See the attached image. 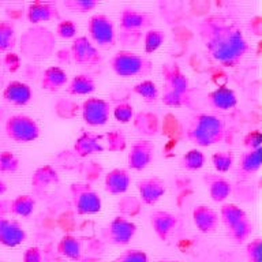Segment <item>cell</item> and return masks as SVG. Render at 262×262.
<instances>
[{"mask_svg": "<svg viewBox=\"0 0 262 262\" xmlns=\"http://www.w3.org/2000/svg\"><path fill=\"white\" fill-rule=\"evenodd\" d=\"M196 32L213 60L224 67H236L249 52V42L236 20L223 14L205 16Z\"/></svg>", "mask_w": 262, "mask_h": 262, "instance_id": "cell-1", "label": "cell"}, {"mask_svg": "<svg viewBox=\"0 0 262 262\" xmlns=\"http://www.w3.org/2000/svg\"><path fill=\"white\" fill-rule=\"evenodd\" d=\"M228 135L227 124L221 118L212 114H195L188 119L184 137L200 147H209L224 142Z\"/></svg>", "mask_w": 262, "mask_h": 262, "instance_id": "cell-2", "label": "cell"}, {"mask_svg": "<svg viewBox=\"0 0 262 262\" xmlns=\"http://www.w3.org/2000/svg\"><path fill=\"white\" fill-rule=\"evenodd\" d=\"M163 74V94L161 101L167 106L182 108L191 102L190 79L182 71L178 63H165L161 67Z\"/></svg>", "mask_w": 262, "mask_h": 262, "instance_id": "cell-3", "label": "cell"}, {"mask_svg": "<svg viewBox=\"0 0 262 262\" xmlns=\"http://www.w3.org/2000/svg\"><path fill=\"white\" fill-rule=\"evenodd\" d=\"M155 16L138 8H123L119 15V42L124 47H137L143 34L151 29Z\"/></svg>", "mask_w": 262, "mask_h": 262, "instance_id": "cell-4", "label": "cell"}, {"mask_svg": "<svg viewBox=\"0 0 262 262\" xmlns=\"http://www.w3.org/2000/svg\"><path fill=\"white\" fill-rule=\"evenodd\" d=\"M55 34L41 25H33L20 37V52L30 60H44L55 51Z\"/></svg>", "mask_w": 262, "mask_h": 262, "instance_id": "cell-5", "label": "cell"}, {"mask_svg": "<svg viewBox=\"0 0 262 262\" xmlns=\"http://www.w3.org/2000/svg\"><path fill=\"white\" fill-rule=\"evenodd\" d=\"M220 221L225 227L227 236L236 245H242L253 233L254 225L247 213L235 204H225L220 209Z\"/></svg>", "mask_w": 262, "mask_h": 262, "instance_id": "cell-6", "label": "cell"}, {"mask_svg": "<svg viewBox=\"0 0 262 262\" xmlns=\"http://www.w3.org/2000/svg\"><path fill=\"white\" fill-rule=\"evenodd\" d=\"M110 66L118 77L131 78L149 75L153 70V61L147 56L120 49L111 57Z\"/></svg>", "mask_w": 262, "mask_h": 262, "instance_id": "cell-7", "label": "cell"}, {"mask_svg": "<svg viewBox=\"0 0 262 262\" xmlns=\"http://www.w3.org/2000/svg\"><path fill=\"white\" fill-rule=\"evenodd\" d=\"M70 195L73 206L79 216H90L101 212L102 201L93 186L85 182H74L70 184Z\"/></svg>", "mask_w": 262, "mask_h": 262, "instance_id": "cell-8", "label": "cell"}, {"mask_svg": "<svg viewBox=\"0 0 262 262\" xmlns=\"http://www.w3.org/2000/svg\"><path fill=\"white\" fill-rule=\"evenodd\" d=\"M4 131L8 138L16 143H29L40 138L38 123L28 115H12L6 120Z\"/></svg>", "mask_w": 262, "mask_h": 262, "instance_id": "cell-9", "label": "cell"}, {"mask_svg": "<svg viewBox=\"0 0 262 262\" xmlns=\"http://www.w3.org/2000/svg\"><path fill=\"white\" fill-rule=\"evenodd\" d=\"M88 34L97 48H112L116 45L118 34L115 30L114 20L105 14H94L88 22Z\"/></svg>", "mask_w": 262, "mask_h": 262, "instance_id": "cell-10", "label": "cell"}, {"mask_svg": "<svg viewBox=\"0 0 262 262\" xmlns=\"http://www.w3.org/2000/svg\"><path fill=\"white\" fill-rule=\"evenodd\" d=\"M137 224L123 216H115L102 228V241L112 246H127L137 233Z\"/></svg>", "mask_w": 262, "mask_h": 262, "instance_id": "cell-11", "label": "cell"}, {"mask_svg": "<svg viewBox=\"0 0 262 262\" xmlns=\"http://www.w3.org/2000/svg\"><path fill=\"white\" fill-rule=\"evenodd\" d=\"M71 57L75 64L79 66H93L101 64L104 57L98 48L86 36H78L73 40V44L70 47Z\"/></svg>", "mask_w": 262, "mask_h": 262, "instance_id": "cell-12", "label": "cell"}, {"mask_svg": "<svg viewBox=\"0 0 262 262\" xmlns=\"http://www.w3.org/2000/svg\"><path fill=\"white\" fill-rule=\"evenodd\" d=\"M112 106L104 98L89 97L82 102L81 115L83 122L92 127L104 126L110 120Z\"/></svg>", "mask_w": 262, "mask_h": 262, "instance_id": "cell-13", "label": "cell"}, {"mask_svg": "<svg viewBox=\"0 0 262 262\" xmlns=\"http://www.w3.org/2000/svg\"><path fill=\"white\" fill-rule=\"evenodd\" d=\"M156 146L150 139H137L127 153V167L133 171L146 169L155 160Z\"/></svg>", "mask_w": 262, "mask_h": 262, "instance_id": "cell-14", "label": "cell"}, {"mask_svg": "<svg viewBox=\"0 0 262 262\" xmlns=\"http://www.w3.org/2000/svg\"><path fill=\"white\" fill-rule=\"evenodd\" d=\"M28 239L26 229L15 219L0 216V245L4 247H18Z\"/></svg>", "mask_w": 262, "mask_h": 262, "instance_id": "cell-15", "label": "cell"}, {"mask_svg": "<svg viewBox=\"0 0 262 262\" xmlns=\"http://www.w3.org/2000/svg\"><path fill=\"white\" fill-rule=\"evenodd\" d=\"M137 190L139 192L138 198L143 205L155 206L164 196V194L167 191V187H165L163 179H160L157 176H151V178L138 180Z\"/></svg>", "mask_w": 262, "mask_h": 262, "instance_id": "cell-16", "label": "cell"}, {"mask_svg": "<svg viewBox=\"0 0 262 262\" xmlns=\"http://www.w3.org/2000/svg\"><path fill=\"white\" fill-rule=\"evenodd\" d=\"M26 18L32 25H40L42 22H49L60 18V11L55 2H33L28 6Z\"/></svg>", "mask_w": 262, "mask_h": 262, "instance_id": "cell-17", "label": "cell"}, {"mask_svg": "<svg viewBox=\"0 0 262 262\" xmlns=\"http://www.w3.org/2000/svg\"><path fill=\"white\" fill-rule=\"evenodd\" d=\"M202 182L208 188L209 195L216 204H221L232 194V183L227 178L219 173H204L202 175Z\"/></svg>", "mask_w": 262, "mask_h": 262, "instance_id": "cell-18", "label": "cell"}, {"mask_svg": "<svg viewBox=\"0 0 262 262\" xmlns=\"http://www.w3.org/2000/svg\"><path fill=\"white\" fill-rule=\"evenodd\" d=\"M131 173L127 168H114L104 176V188L111 195H123L131 186Z\"/></svg>", "mask_w": 262, "mask_h": 262, "instance_id": "cell-19", "label": "cell"}, {"mask_svg": "<svg viewBox=\"0 0 262 262\" xmlns=\"http://www.w3.org/2000/svg\"><path fill=\"white\" fill-rule=\"evenodd\" d=\"M192 223L200 232L213 233L219 228L220 217L219 213L208 205H196L192 209Z\"/></svg>", "mask_w": 262, "mask_h": 262, "instance_id": "cell-20", "label": "cell"}, {"mask_svg": "<svg viewBox=\"0 0 262 262\" xmlns=\"http://www.w3.org/2000/svg\"><path fill=\"white\" fill-rule=\"evenodd\" d=\"M105 150L104 143H102V135L94 134L90 131H83L74 142L73 151L74 155L85 159L88 156L96 155V153H102Z\"/></svg>", "mask_w": 262, "mask_h": 262, "instance_id": "cell-21", "label": "cell"}, {"mask_svg": "<svg viewBox=\"0 0 262 262\" xmlns=\"http://www.w3.org/2000/svg\"><path fill=\"white\" fill-rule=\"evenodd\" d=\"M150 225L160 241H168L178 225V217L167 210H153L150 213Z\"/></svg>", "mask_w": 262, "mask_h": 262, "instance_id": "cell-22", "label": "cell"}, {"mask_svg": "<svg viewBox=\"0 0 262 262\" xmlns=\"http://www.w3.org/2000/svg\"><path fill=\"white\" fill-rule=\"evenodd\" d=\"M4 101L15 106H25L32 101V88L22 81L8 82L3 90Z\"/></svg>", "mask_w": 262, "mask_h": 262, "instance_id": "cell-23", "label": "cell"}, {"mask_svg": "<svg viewBox=\"0 0 262 262\" xmlns=\"http://www.w3.org/2000/svg\"><path fill=\"white\" fill-rule=\"evenodd\" d=\"M59 182H60L59 172L56 168L49 164L37 168L36 171L33 172L32 179H30L32 188L36 192H45L53 186H56Z\"/></svg>", "mask_w": 262, "mask_h": 262, "instance_id": "cell-24", "label": "cell"}, {"mask_svg": "<svg viewBox=\"0 0 262 262\" xmlns=\"http://www.w3.org/2000/svg\"><path fill=\"white\" fill-rule=\"evenodd\" d=\"M208 102L214 110L229 111L237 105V96L228 86H219L208 94Z\"/></svg>", "mask_w": 262, "mask_h": 262, "instance_id": "cell-25", "label": "cell"}, {"mask_svg": "<svg viewBox=\"0 0 262 262\" xmlns=\"http://www.w3.org/2000/svg\"><path fill=\"white\" fill-rule=\"evenodd\" d=\"M134 128L137 133L145 137H155L160 131V118L159 115L150 111H141L137 115H134Z\"/></svg>", "mask_w": 262, "mask_h": 262, "instance_id": "cell-26", "label": "cell"}, {"mask_svg": "<svg viewBox=\"0 0 262 262\" xmlns=\"http://www.w3.org/2000/svg\"><path fill=\"white\" fill-rule=\"evenodd\" d=\"M69 82V75L64 70L59 66H51L41 75V88L47 92H57L63 86L67 85Z\"/></svg>", "mask_w": 262, "mask_h": 262, "instance_id": "cell-27", "label": "cell"}, {"mask_svg": "<svg viewBox=\"0 0 262 262\" xmlns=\"http://www.w3.org/2000/svg\"><path fill=\"white\" fill-rule=\"evenodd\" d=\"M57 253L71 261H81L83 254L81 239L71 233L63 235L57 242Z\"/></svg>", "mask_w": 262, "mask_h": 262, "instance_id": "cell-28", "label": "cell"}, {"mask_svg": "<svg viewBox=\"0 0 262 262\" xmlns=\"http://www.w3.org/2000/svg\"><path fill=\"white\" fill-rule=\"evenodd\" d=\"M261 157H262V147L255 149V150H246L242 153L241 160H239V169L237 173L243 179L251 178L255 175L259 168H261Z\"/></svg>", "mask_w": 262, "mask_h": 262, "instance_id": "cell-29", "label": "cell"}, {"mask_svg": "<svg viewBox=\"0 0 262 262\" xmlns=\"http://www.w3.org/2000/svg\"><path fill=\"white\" fill-rule=\"evenodd\" d=\"M142 205L143 204L138 196L126 192L119 196L118 202H116V212H118V216L131 219V217L138 216L139 213L142 212Z\"/></svg>", "mask_w": 262, "mask_h": 262, "instance_id": "cell-30", "label": "cell"}, {"mask_svg": "<svg viewBox=\"0 0 262 262\" xmlns=\"http://www.w3.org/2000/svg\"><path fill=\"white\" fill-rule=\"evenodd\" d=\"M96 90V81L90 74H78L70 81L67 93L71 96H88Z\"/></svg>", "mask_w": 262, "mask_h": 262, "instance_id": "cell-31", "label": "cell"}, {"mask_svg": "<svg viewBox=\"0 0 262 262\" xmlns=\"http://www.w3.org/2000/svg\"><path fill=\"white\" fill-rule=\"evenodd\" d=\"M34 209H36V200L30 194L16 195L11 201V205H10V212H11V214L18 217L32 216Z\"/></svg>", "mask_w": 262, "mask_h": 262, "instance_id": "cell-32", "label": "cell"}, {"mask_svg": "<svg viewBox=\"0 0 262 262\" xmlns=\"http://www.w3.org/2000/svg\"><path fill=\"white\" fill-rule=\"evenodd\" d=\"M102 143L106 150L111 153H120V151L126 150L127 137L124 131L120 128H112L102 135Z\"/></svg>", "mask_w": 262, "mask_h": 262, "instance_id": "cell-33", "label": "cell"}, {"mask_svg": "<svg viewBox=\"0 0 262 262\" xmlns=\"http://www.w3.org/2000/svg\"><path fill=\"white\" fill-rule=\"evenodd\" d=\"M16 44L15 25L10 20L0 22V52H11Z\"/></svg>", "mask_w": 262, "mask_h": 262, "instance_id": "cell-34", "label": "cell"}, {"mask_svg": "<svg viewBox=\"0 0 262 262\" xmlns=\"http://www.w3.org/2000/svg\"><path fill=\"white\" fill-rule=\"evenodd\" d=\"M206 157H205L204 151L200 149H190L182 156L180 159V167L186 169V171H198L205 165Z\"/></svg>", "mask_w": 262, "mask_h": 262, "instance_id": "cell-35", "label": "cell"}, {"mask_svg": "<svg viewBox=\"0 0 262 262\" xmlns=\"http://www.w3.org/2000/svg\"><path fill=\"white\" fill-rule=\"evenodd\" d=\"M133 92L135 94H138L139 97L143 98L145 102H156L160 98V90L157 88L155 82L150 79H143V81L135 83L133 88Z\"/></svg>", "mask_w": 262, "mask_h": 262, "instance_id": "cell-36", "label": "cell"}, {"mask_svg": "<svg viewBox=\"0 0 262 262\" xmlns=\"http://www.w3.org/2000/svg\"><path fill=\"white\" fill-rule=\"evenodd\" d=\"M165 37L167 36H165V33H164V30H161V29H149V30L143 34V47H145V52L155 53L156 51L164 44Z\"/></svg>", "mask_w": 262, "mask_h": 262, "instance_id": "cell-37", "label": "cell"}, {"mask_svg": "<svg viewBox=\"0 0 262 262\" xmlns=\"http://www.w3.org/2000/svg\"><path fill=\"white\" fill-rule=\"evenodd\" d=\"M235 163V156L231 150H220L212 155L213 168L216 169L217 173H225L233 167Z\"/></svg>", "mask_w": 262, "mask_h": 262, "instance_id": "cell-38", "label": "cell"}, {"mask_svg": "<svg viewBox=\"0 0 262 262\" xmlns=\"http://www.w3.org/2000/svg\"><path fill=\"white\" fill-rule=\"evenodd\" d=\"M102 173H104V167L100 161L89 160L88 163H83L81 165V175L85 179V183L92 184L97 182Z\"/></svg>", "mask_w": 262, "mask_h": 262, "instance_id": "cell-39", "label": "cell"}, {"mask_svg": "<svg viewBox=\"0 0 262 262\" xmlns=\"http://www.w3.org/2000/svg\"><path fill=\"white\" fill-rule=\"evenodd\" d=\"M20 161L18 156L10 150L0 151V173H14L19 169Z\"/></svg>", "mask_w": 262, "mask_h": 262, "instance_id": "cell-40", "label": "cell"}, {"mask_svg": "<svg viewBox=\"0 0 262 262\" xmlns=\"http://www.w3.org/2000/svg\"><path fill=\"white\" fill-rule=\"evenodd\" d=\"M112 114H114V118L119 123L126 124V123H130L134 119V106L128 101H120L112 108Z\"/></svg>", "mask_w": 262, "mask_h": 262, "instance_id": "cell-41", "label": "cell"}, {"mask_svg": "<svg viewBox=\"0 0 262 262\" xmlns=\"http://www.w3.org/2000/svg\"><path fill=\"white\" fill-rule=\"evenodd\" d=\"M63 6L70 11L86 14V12L93 11L98 6V2L97 0H64Z\"/></svg>", "mask_w": 262, "mask_h": 262, "instance_id": "cell-42", "label": "cell"}, {"mask_svg": "<svg viewBox=\"0 0 262 262\" xmlns=\"http://www.w3.org/2000/svg\"><path fill=\"white\" fill-rule=\"evenodd\" d=\"M78 34V25L73 19H61L56 26V36L61 40L75 38Z\"/></svg>", "mask_w": 262, "mask_h": 262, "instance_id": "cell-43", "label": "cell"}, {"mask_svg": "<svg viewBox=\"0 0 262 262\" xmlns=\"http://www.w3.org/2000/svg\"><path fill=\"white\" fill-rule=\"evenodd\" d=\"M112 262H149V257L143 250L128 249L119 254Z\"/></svg>", "mask_w": 262, "mask_h": 262, "instance_id": "cell-44", "label": "cell"}, {"mask_svg": "<svg viewBox=\"0 0 262 262\" xmlns=\"http://www.w3.org/2000/svg\"><path fill=\"white\" fill-rule=\"evenodd\" d=\"M78 110H81L78 106L77 102L71 101V100H67V98H61L56 102V114L60 116V118L71 119L77 115Z\"/></svg>", "mask_w": 262, "mask_h": 262, "instance_id": "cell-45", "label": "cell"}, {"mask_svg": "<svg viewBox=\"0 0 262 262\" xmlns=\"http://www.w3.org/2000/svg\"><path fill=\"white\" fill-rule=\"evenodd\" d=\"M246 257L249 262H262V241L255 237L246 245Z\"/></svg>", "mask_w": 262, "mask_h": 262, "instance_id": "cell-46", "label": "cell"}, {"mask_svg": "<svg viewBox=\"0 0 262 262\" xmlns=\"http://www.w3.org/2000/svg\"><path fill=\"white\" fill-rule=\"evenodd\" d=\"M262 145V134L259 130H251L243 137V146L247 150H255L261 149Z\"/></svg>", "mask_w": 262, "mask_h": 262, "instance_id": "cell-47", "label": "cell"}, {"mask_svg": "<svg viewBox=\"0 0 262 262\" xmlns=\"http://www.w3.org/2000/svg\"><path fill=\"white\" fill-rule=\"evenodd\" d=\"M3 63L10 73H16L20 69V56L15 52H7L4 55Z\"/></svg>", "mask_w": 262, "mask_h": 262, "instance_id": "cell-48", "label": "cell"}, {"mask_svg": "<svg viewBox=\"0 0 262 262\" xmlns=\"http://www.w3.org/2000/svg\"><path fill=\"white\" fill-rule=\"evenodd\" d=\"M22 261L24 262H42V251L40 247L32 246L25 250L24 255H22Z\"/></svg>", "mask_w": 262, "mask_h": 262, "instance_id": "cell-49", "label": "cell"}, {"mask_svg": "<svg viewBox=\"0 0 262 262\" xmlns=\"http://www.w3.org/2000/svg\"><path fill=\"white\" fill-rule=\"evenodd\" d=\"M56 59L59 60V63L61 64H69L70 61H73V57H71V52H70L69 49H60V51H57L56 52Z\"/></svg>", "mask_w": 262, "mask_h": 262, "instance_id": "cell-50", "label": "cell"}, {"mask_svg": "<svg viewBox=\"0 0 262 262\" xmlns=\"http://www.w3.org/2000/svg\"><path fill=\"white\" fill-rule=\"evenodd\" d=\"M6 191H7V183L0 179V195H3Z\"/></svg>", "mask_w": 262, "mask_h": 262, "instance_id": "cell-51", "label": "cell"}, {"mask_svg": "<svg viewBox=\"0 0 262 262\" xmlns=\"http://www.w3.org/2000/svg\"><path fill=\"white\" fill-rule=\"evenodd\" d=\"M157 262H179V261H173V259H160Z\"/></svg>", "mask_w": 262, "mask_h": 262, "instance_id": "cell-52", "label": "cell"}, {"mask_svg": "<svg viewBox=\"0 0 262 262\" xmlns=\"http://www.w3.org/2000/svg\"><path fill=\"white\" fill-rule=\"evenodd\" d=\"M0 262H2V261H0Z\"/></svg>", "mask_w": 262, "mask_h": 262, "instance_id": "cell-53", "label": "cell"}]
</instances>
